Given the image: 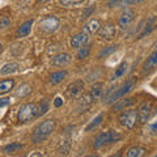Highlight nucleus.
<instances>
[{"label":"nucleus","mask_w":157,"mask_h":157,"mask_svg":"<svg viewBox=\"0 0 157 157\" xmlns=\"http://www.w3.org/2000/svg\"><path fill=\"white\" fill-rule=\"evenodd\" d=\"M30 157H43V156H42L41 153H38V152H36V153H33Z\"/></svg>","instance_id":"nucleus-37"},{"label":"nucleus","mask_w":157,"mask_h":157,"mask_svg":"<svg viewBox=\"0 0 157 157\" xmlns=\"http://www.w3.org/2000/svg\"><path fill=\"white\" fill-rule=\"evenodd\" d=\"M14 81L13 80H3L0 82V94H6L13 88Z\"/></svg>","instance_id":"nucleus-23"},{"label":"nucleus","mask_w":157,"mask_h":157,"mask_svg":"<svg viewBox=\"0 0 157 157\" xmlns=\"http://www.w3.org/2000/svg\"><path fill=\"white\" fill-rule=\"evenodd\" d=\"M156 67H157V50H155L148 58H147V60H145L144 66H143V71L145 73H148L152 70H155Z\"/></svg>","instance_id":"nucleus-13"},{"label":"nucleus","mask_w":157,"mask_h":157,"mask_svg":"<svg viewBox=\"0 0 157 157\" xmlns=\"http://www.w3.org/2000/svg\"><path fill=\"white\" fill-rule=\"evenodd\" d=\"M117 2H118V0H110V2H109V6L113 7V6H114V3H117Z\"/></svg>","instance_id":"nucleus-38"},{"label":"nucleus","mask_w":157,"mask_h":157,"mask_svg":"<svg viewBox=\"0 0 157 157\" xmlns=\"http://www.w3.org/2000/svg\"><path fill=\"white\" fill-rule=\"evenodd\" d=\"M9 24H11V18L8 16H2V20H0V26L3 29H6L7 26H9Z\"/></svg>","instance_id":"nucleus-31"},{"label":"nucleus","mask_w":157,"mask_h":157,"mask_svg":"<svg viewBox=\"0 0 157 157\" xmlns=\"http://www.w3.org/2000/svg\"><path fill=\"white\" fill-rule=\"evenodd\" d=\"M71 59L72 58H71L70 54H66V52L58 54V55H55L52 58V64L54 66H66L71 62Z\"/></svg>","instance_id":"nucleus-16"},{"label":"nucleus","mask_w":157,"mask_h":157,"mask_svg":"<svg viewBox=\"0 0 157 157\" xmlns=\"http://www.w3.org/2000/svg\"><path fill=\"white\" fill-rule=\"evenodd\" d=\"M101 29V24L98 20H90L89 22L85 25V32L88 33H96Z\"/></svg>","instance_id":"nucleus-22"},{"label":"nucleus","mask_w":157,"mask_h":157,"mask_svg":"<svg viewBox=\"0 0 157 157\" xmlns=\"http://www.w3.org/2000/svg\"><path fill=\"white\" fill-rule=\"evenodd\" d=\"M85 157H100L98 155H89V156H85Z\"/></svg>","instance_id":"nucleus-40"},{"label":"nucleus","mask_w":157,"mask_h":157,"mask_svg":"<svg viewBox=\"0 0 157 157\" xmlns=\"http://www.w3.org/2000/svg\"><path fill=\"white\" fill-rule=\"evenodd\" d=\"M139 121V114L136 110H126L119 115V123L127 130H132Z\"/></svg>","instance_id":"nucleus-5"},{"label":"nucleus","mask_w":157,"mask_h":157,"mask_svg":"<svg viewBox=\"0 0 157 157\" xmlns=\"http://www.w3.org/2000/svg\"><path fill=\"white\" fill-rule=\"evenodd\" d=\"M90 48H92L90 45H85L84 47H81L80 50H78V52H77V59L88 58V55H89V52H90Z\"/></svg>","instance_id":"nucleus-25"},{"label":"nucleus","mask_w":157,"mask_h":157,"mask_svg":"<svg viewBox=\"0 0 157 157\" xmlns=\"http://www.w3.org/2000/svg\"><path fill=\"white\" fill-rule=\"evenodd\" d=\"M55 128H56V122L54 119H47L45 122H42V123H39L33 131V135H32L33 143L37 144L46 140L52 134V131H55Z\"/></svg>","instance_id":"nucleus-1"},{"label":"nucleus","mask_w":157,"mask_h":157,"mask_svg":"<svg viewBox=\"0 0 157 157\" xmlns=\"http://www.w3.org/2000/svg\"><path fill=\"white\" fill-rule=\"evenodd\" d=\"M143 0H121L119 2V6L122 7H126V6H134V4H137V3H141Z\"/></svg>","instance_id":"nucleus-29"},{"label":"nucleus","mask_w":157,"mask_h":157,"mask_svg":"<svg viewBox=\"0 0 157 157\" xmlns=\"http://www.w3.org/2000/svg\"><path fill=\"white\" fill-rule=\"evenodd\" d=\"M88 41H89V33L85 32V30L80 32L71 39V46L73 48H81V47H84L86 45Z\"/></svg>","instance_id":"nucleus-10"},{"label":"nucleus","mask_w":157,"mask_h":157,"mask_svg":"<svg viewBox=\"0 0 157 157\" xmlns=\"http://www.w3.org/2000/svg\"><path fill=\"white\" fill-rule=\"evenodd\" d=\"M152 102H143L141 106L139 107V110H137V114H139V122L140 123H147L149 119V117L152 114Z\"/></svg>","instance_id":"nucleus-9"},{"label":"nucleus","mask_w":157,"mask_h":157,"mask_svg":"<svg viewBox=\"0 0 157 157\" xmlns=\"http://www.w3.org/2000/svg\"><path fill=\"white\" fill-rule=\"evenodd\" d=\"M84 88H85L84 81L80 80V78H77V80L71 82V84L67 86V96L70 98H72V100H75V98H77L82 92H84Z\"/></svg>","instance_id":"nucleus-7"},{"label":"nucleus","mask_w":157,"mask_h":157,"mask_svg":"<svg viewBox=\"0 0 157 157\" xmlns=\"http://www.w3.org/2000/svg\"><path fill=\"white\" fill-rule=\"evenodd\" d=\"M30 90H32L30 85H28V84H22V85H20V86H18V89H17V92H16V94H17V96L24 97V96L29 94V93H30Z\"/></svg>","instance_id":"nucleus-26"},{"label":"nucleus","mask_w":157,"mask_h":157,"mask_svg":"<svg viewBox=\"0 0 157 157\" xmlns=\"http://www.w3.org/2000/svg\"><path fill=\"white\" fill-rule=\"evenodd\" d=\"M45 2H47V0H38V3H45Z\"/></svg>","instance_id":"nucleus-41"},{"label":"nucleus","mask_w":157,"mask_h":157,"mask_svg":"<svg viewBox=\"0 0 157 157\" xmlns=\"http://www.w3.org/2000/svg\"><path fill=\"white\" fill-rule=\"evenodd\" d=\"M156 26H157V25H156Z\"/></svg>","instance_id":"nucleus-43"},{"label":"nucleus","mask_w":157,"mask_h":157,"mask_svg":"<svg viewBox=\"0 0 157 157\" xmlns=\"http://www.w3.org/2000/svg\"><path fill=\"white\" fill-rule=\"evenodd\" d=\"M32 25H33V20H28V21H25L21 26H20V28L17 29V32H16V37H17V38L26 37L28 34L30 33V30H32Z\"/></svg>","instance_id":"nucleus-14"},{"label":"nucleus","mask_w":157,"mask_h":157,"mask_svg":"<svg viewBox=\"0 0 157 157\" xmlns=\"http://www.w3.org/2000/svg\"><path fill=\"white\" fill-rule=\"evenodd\" d=\"M11 102V98H2V101H0V106L4 107L7 104H9Z\"/></svg>","instance_id":"nucleus-35"},{"label":"nucleus","mask_w":157,"mask_h":157,"mask_svg":"<svg viewBox=\"0 0 157 157\" xmlns=\"http://www.w3.org/2000/svg\"><path fill=\"white\" fill-rule=\"evenodd\" d=\"M102 121H104V114H98L94 119H92L90 123L85 127V131L89 132V131H93L94 128H97V127L102 123Z\"/></svg>","instance_id":"nucleus-20"},{"label":"nucleus","mask_w":157,"mask_h":157,"mask_svg":"<svg viewBox=\"0 0 157 157\" xmlns=\"http://www.w3.org/2000/svg\"><path fill=\"white\" fill-rule=\"evenodd\" d=\"M115 48H117V46H109L107 48H105V50H102L100 52V58H104L106 55H109V54H111L113 51H115Z\"/></svg>","instance_id":"nucleus-30"},{"label":"nucleus","mask_w":157,"mask_h":157,"mask_svg":"<svg viewBox=\"0 0 157 157\" xmlns=\"http://www.w3.org/2000/svg\"><path fill=\"white\" fill-rule=\"evenodd\" d=\"M148 131L151 132V134H155V132H157V118L152 122V123L148 124Z\"/></svg>","instance_id":"nucleus-32"},{"label":"nucleus","mask_w":157,"mask_h":157,"mask_svg":"<svg viewBox=\"0 0 157 157\" xmlns=\"http://www.w3.org/2000/svg\"><path fill=\"white\" fill-rule=\"evenodd\" d=\"M62 105H63V100L60 97H56L55 100H54V106H55V107H60Z\"/></svg>","instance_id":"nucleus-34"},{"label":"nucleus","mask_w":157,"mask_h":157,"mask_svg":"<svg viewBox=\"0 0 157 157\" xmlns=\"http://www.w3.org/2000/svg\"><path fill=\"white\" fill-rule=\"evenodd\" d=\"M22 148H24V145L21 143H12V144H8L4 147V152H7V153H14L17 151H21Z\"/></svg>","instance_id":"nucleus-24"},{"label":"nucleus","mask_w":157,"mask_h":157,"mask_svg":"<svg viewBox=\"0 0 157 157\" xmlns=\"http://www.w3.org/2000/svg\"><path fill=\"white\" fill-rule=\"evenodd\" d=\"M18 70V64L17 63H7V64H4L3 68L0 70V73L4 76V75H11V73L13 72H16Z\"/></svg>","instance_id":"nucleus-19"},{"label":"nucleus","mask_w":157,"mask_h":157,"mask_svg":"<svg viewBox=\"0 0 157 157\" xmlns=\"http://www.w3.org/2000/svg\"><path fill=\"white\" fill-rule=\"evenodd\" d=\"M155 21V17H151L149 20H148V21H147V25H145V28H144V30L143 32H141L140 33V36H139V38H143L144 36H145V34L147 33H149L151 30H152V29H153V24H152V22H153Z\"/></svg>","instance_id":"nucleus-27"},{"label":"nucleus","mask_w":157,"mask_h":157,"mask_svg":"<svg viewBox=\"0 0 157 157\" xmlns=\"http://www.w3.org/2000/svg\"><path fill=\"white\" fill-rule=\"evenodd\" d=\"M59 2L64 7H73V6H78V4L84 3L85 0H59Z\"/></svg>","instance_id":"nucleus-28"},{"label":"nucleus","mask_w":157,"mask_h":157,"mask_svg":"<svg viewBox=\"0 0 157 157\" xmlns=\"http://www.w3.org/2000/svg\"><path fill=\"white\" fill-rule=\"evenodd\" d=\"M97 33L100 36V38L106 39V41H111L117 36V28L114 25H111V24H107V25L101 26V29Z\"/></svg>","instance_id":"nucleus-11"},{"label":"nucleus","mask_w":157,"mask_h":157,"mask_svg":"<svg viewBox=\"0 0 157 157\" xmlns=\"http://www.w3.org/2000/svg\"><path fill=\"white\" fill-rule=\"evenodd\" d=\"M59 26H60V21H59V18L54 17V16H47L39 22V29L45 33L56 32Z\"/></svg>","instance_id":"nucleus-6"},{"label":"nucleus","mask_w":157,"mask_h":157,"mask_svg":"<svg viewBox=\"0 0 157 157\" xmlns=\"http://www.w3.org/2000/svg\"><path fill=\"white\" fill-rule=\"evenodd\" d=\"M38 117H41V106L38 104H24L17 113L18 121L22 123H28Z\"/></svg>","instance_id":"nucleus-3"},{"label":"nucleus","mask_w":157,"mask_h":157,"mask_svg":"<svg viewBox=\"0 0 157 157\" xmlns=\"http://www.w3.org/2000/svg\"><path fill=\"white\" fill-rule=\"evenodd\" d=\"M122 139V134L114 130H109V131H104L101 134H98L94 139V143H93V147L94 148H101L104 145L111 144V143H117L118 140Z\"/></svg>","instance_id":"nucleus-4"},{"label":"nucleus","mask_w":157,"mask_h":157,"mask_svg":"<svg viewBox=\"0 0 157 157\" xmlns=\"http://www.w3.org/2000/svg\"><path fill=\"white\" fill-rule=\"evenodd\" d=\"M135 104V100L134 98H122V100H118L117 102H114L111 110L113 111H121V110H124L126 107H130Z\"/></svg>","instance_id":"nucleus-12"},{"label":"nucleus","mask_w":157,"mask_h":157,"mask_svg":"<svg viewBox=\"0 0 157 157\" xmlns=\"http://www.w3.org/2000/svg\"><path fill=\"white\" fill-rule=\"evenodd\" d=\"M134 18H135V12L130 8H126L123 11V13H122V16L119 17L118 26H119L122 30H126V29L130 26V24L134 21Z\"/></svg>","instance_id":"nucleus-8"},{"label":"nucleus","mask_w":157,"mask_h":157,"mask_svg":"<svg viewBox=\"0 0 157 157\" xmlns=\"http://www.w3.org/2000/svg\"><path fill=\"white\" fill-rule=\"evenodd\" d=\"M127 71V62H123V63H121L119 66H118L115 68V72L113 73V76H111V80H117V78H119L122 77L126 73Z\"/></svg>","instance_id":"nucleus-21"},{"label":"nucleus","mask_w":157,"mask_h":157,"mask_svg":"<svg viewBox=\"0 0 157 157\" xmlns=\"http://www.w3.org/2000/svg\"><path fill=\"white\" fill-rule=\"evenodd\" d=\"M145 148L143 147H139V145H135V147H131V148L127 151V157H143L145 155Z\"/></svg>","instance_id":"nucleus-17"},{"label":"nucleus","mask_w":157,"mask_h":157,"mask_svg":"<svg viewBox=\"0 0 157 157\" xmlns=\"http://www.w3.org/2000/svg\"><path fill=\"white\" fill-rule=\"evenodd\" d=\"M39 106H41V115H43L47 111V109H48V104H47V101L46 100H43L41 104H39Z\"/></svg>","instance_id":"nucleus-33"},{"label":"nucleus","mask_w":157,"mask_h":157,"mask_svg":"<svg viewBox=\"0 0 157 157\" xmlns=\"http://www.w3.org/2000/svg\"><path fill=\"white\" fill-rule=\"evenodd\" d=\"M93 11V8H90V9H86V11L84 12V17H88V16H89V13Z\"/></svg>","instance_id":"nucleus-36"},{"label":"nucleus","mask_w":157,"mask_h":157,"mask_svg":"<svg viewBox=\"0 0 157 157\" xmlns=\"http://www.w3.org/2000/svg\"><path fill=\"white\" fill-rule=\"evenodd\" d=\"M102 90H104V84L102 82H97L90 88V92H89V98L90 101H96V100H100V97L102 96Z\"/></svg>","instance_id":"nucleus-15"},{"label":"nucleus","mask_w":157,"mask_h":157,"mask_svg":"<svg viewBox=\"0 0 157 157\" xmlns=\"http://www.w3.org/2000/svg\"><path fill=\"white\" fill-rule=\"evenodd\" d=\"M110 157H121V153H119V152H118L117 155H113V156H110Z\"/></svg>","instance_id":"nucleus-39"},{"label":"nucleus","mask_w":157,"mask_h":157,"mask_svg":"<svg viewBox=\"0 0 157 157\" xmlns=\"http://www.w3.org/2000/svg\"><path fill=\"white\" fill-rule=\"evenodd\" d=\"M135 85H136V78L135 77L128 78V80H126L122 85L115 88V89L105 98L104 102H106V104H113V102H117L118 100L123 98L127 94V93H130L135 88Z\"/></svg>","instance_id":"nucleus-2"},{"label":"nucleus","mask_w":157,"mask_h":157,"mask_svg":"<svg viewBox=\"0 0 157 157\" xmlns=\"http://www.w3.org/2000/svg\"><path fill=\"white\" fill-rule=\"evenodd\" d=\"M67 76V71H58V72H54L50 75V82L54 85L59 84V82L63 81V78Z\"/></svg>","instance_id":"nucleus-18"},{"label":"nucleus","mask_w":157,"mask_h":157,"mask_svg":"<svg viewBox=\"0 0 157 157\" xmlns=\"http://www.w3.org/2000/svg\"><path fill=\"white\" fill-rule=\"evenodd\" d=\"M155 157H157V155H156V156H155Z\"/></svg>","instance_id":"nucleus-42"}]
</instances>
